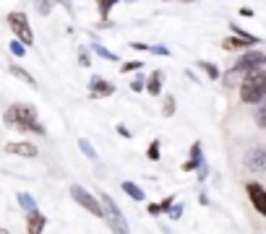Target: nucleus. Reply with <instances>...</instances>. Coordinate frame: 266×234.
I'll use <instances>...</instances> for the list:
<instances>
[{
	"label": "nucleus",
	"mask_w": 266,
	"mask_h": 234,
	"mask_svg": "<svg viewBox=\"0 0 266 234\" xmlns=\"http://www.w3.org/2000/svg\"><path fill=\"white\" fill-rule=\"evenodd\" d=\"M149 52H151V55H170V50H167V47H162V44L149 47Z\"/></svg>",
	"instance_id": "c85d7f7f"
},
{
	"label": "nucleus",
	"mask_w": 266,
	"mask_h": 234,
	"mask_svg": "<svg viewBox=\"0 0 266 234\" xmlns=\"http://www.w3.org/2000/svg\"><path fill=\"white\" fill-rule=\"evenodd\" d=\"M18 206L24 208V211H37V203H34V198L29 193H21L18 195Z\"/></svg>",
	"instance_id": "a211bd4d"
},
{
	"label": "nucleus",
	"mask_w": 266,
	"mask_h": 234,
	"mask_svg": "<svg viewBox=\"0 0 266 234\" xmlns=\"http://www.w3.org/2000/svg\"><path fill=\"white\" fill-rule=\"evenodd\" d=\"M34 6H37L39 16H50V11H52V0H34Z\"/></svg>",
	"instance_id": "412c9836"
},
{
	"label": "nucleus",
	"mask_w": 266,
	"mask_h": 234,
	"mask_svg": "<svg viewBox=\"0 0 266 234\" xmlns=\"http://www.w3.org/2000/svg\"><path fill=\"white\" fill-rule=\"evenodd\" d=\"M246 164L253 172H263L266 169V154H263V149H253L251 154H246Z\"/></svg>",
	"instance_id": "f8f14e48"
},
{
	"label": "nucleus",
	"mask_w": 266,
	"mask_h": 234,
	"mask_svg": "<svg viewBox=\"0 0 266 234\" xmlns=\"http://www.w3.org/2000/svg\"><path fill=\"white\" fill-rule=\"evenodd\" d=\"M47 226V216L39 214V211H29L26 216V234H42Z\"/></svg>",
	"instance_id": "9d476101"
},
{
	"label": "nucleus",
	"mask_w": 266,
	"mask_h": 234,
	"mask_svg": "<svg viewBox=\"0 0 266 234\" xmlns=\"http://www.w3.org/2000/svg\"><path fill=\"white\" fill-rule=\"evenodd\" d=\"M130 47H133V50H149V47L141 44V42H130Z\"/></svg>",
	"instance_id": "72a5a7b5"
},
{
	"label": "nucleus",
	"mask_w": 266,
	"mask_h": 234,
	"mask_svg": "<svg viewBox=\"0 0 266 234\" xmlns=\"http://www.w3.org/2000/svg\"><path fill=\"white\" fill-rule=\"evenodd\" d=\"M172 203H175V195H167V198H165V200L159 203V211H162V214H165V211H167V208H170Z\"/></svg>",
	"instance_id": "c756f323"
},
{
	"label": "nucleus",
	"mask_w": 266,
	"mask_h": 234,
	"mask_svg": "<svg viewBox=\"0 0 266 234\" xmlns=\"http://www.w3.org/2000/svg\"><path fill=\"white\" fill-rule=\"evenodd\" d=\"M141 68V60H130V63H123V73H133V70Z\"/></svg>",
	"instance_id": "bb28decb"
},
{
	"label": "nucleus",
	"mask_w": 266,
	"mask_h": 234,
	"mask_svg": "<svg viewBox=\"0 0 266 234\" xmlns=\"http://www.w3.org/2000/svg\"><path fill=\"white\" fill-rule=\"evenodd\" d=\"M123 193L125 195H130L133 200H144L146 195H144V190H141V187L136 185V182H123Z\"/></svg>",
	"instance_id": "2eb2a0df"
},
{
	"label": "nucleus",
	"mask_w": 266,
	"mask_h": 234,
	"mask_svg": "<svg viewBox=\"0 0 266 234\" xmlns=\"http://www.w3.org/2000/svg\"><path fill=\"white\" fill-rule=\"evenodd\" d=\"M113 91H115V86L110 83V81H104V78H99V76H94L92 81H89V94H92L94 99H104Z\"/></svg>",
	"instance_id": "6e6552de"
},
{
	"label": "nucleus",
	"mask_w": 266,
	"mask_h": 234,
	"mask_svg": "<svg viewBox=\"0 0 266 234\" xmlns=\"http://www.w3.org/2000/svg\"><path fill=\"white\" fill-rule=\"evenodd\" d=\"M78 149H81V151L86 154V159H92V161L97 159V151H94V146H92V143H89V140H86V138H78Z\"/></svg>",
	"instance_id": "6ab92c4d"
},
{
	"label": "nucleus",
	"mask_w": 266,
	"mask_h": 234,
	"mask_svg": "<svg viewBox=\"0 0 266 234\" xmlns=\"http://www.w3.org/2000/svg\"><path fill=\"white\" fill-rule=\"evenodd\" d=\"M118 133H120L123 138H130V135H133V133H130V130L125 128V125H118Z\"/></svg>",
	"instance_id": "473e14b6"
},
{
	"label": "nucleus",
	"mask_w": 266,
	"mask_h": 234,
	"mask_svg": "<svg viewBox=\"0 0 266 234\" xmlns=\"http://www.w3.org/2000/svg\"><path fill=\"white\" fill-rule=\"evenodd\" d=\"M167 214H170V219H180V214H183V206H180V203H172V206L167 208Z\"/></svg>",
	"instance_id": "a878e982"
},
{
	"label": "nucleus",
	"mask_w": 266,
	"mask_h": 234,
	"mask_svg": "<svg viewBox=\"0 0 266 234\" xmlns=\"http://www.w3.org/2000/svg\"><path fill=\"white\" fill-rule=\"evenodd\" d=\"M165 117H172L175 114V97H170V94H165V109H162Z\"/></svg>",
	"instance_id": "5701e85b"
},
{
	"label": "nucleus",
	"mask_w": 266,
	"mask_h": 234,
	"mask_svg": "<svg viewBox=\"0 0 266 234\" xmlns=\"http://www.w3.org/2000/svg\"><path fill=\"white\" fill-rule=\"evenodd\" d=\"M263 65H266V55H263L261 50H248L246 55H243V57L235 63L232 73H235V76H246L248 70H253V68H263Z\"/></svg>",
	"instance_id": "423d86ee"
},
{
	"label": "nucleus",
	"mask_w": 266,
	"mask_h": 234,
	"mask_svg": "<svg viewBox=\"0 0 266 234\" xmlns=\"http://www.w3.org/2000/svg\"><path fill=\"white\" fill-rule=\"evenodd\" d=\"M246 193L253 203V208L258 211V214H266V190H263V185L261 182H248L246 185Z\"/></svg>",
	"instance_id": "0eeeda50"
},
{
	"label": "nucleus",
	"mask_w": 266,
	"mask_h": 234,
	"mask_svg": "<svg viewBox=\"0 0 266 234\" xmlns=\"http://www.w3.org/2000/svg\"><path fill=\"white\" fill-rule=\"evenodd\" d=\"M58 3H60L65 11H68V13H73V3H71V0H58Z\"/></svg>",
	"instance_id": "2f4dec72"
},
{
	"label": "nucleus",
	"mask_w": 266,
	"mask_h": 234,
	"mask_svg": "<svg viewBox=\"0 0 266 234\" xmlns=\"http://www.w3.org/2000/svg\"><path fill=\"white\" fill-rule=\"evenodd\" d=\"M201 164H204V159H201V143H198V140H196V143L191 146V159L183 164V172L198 169V167H201Z\"/></svg>",
	"instance_id": "4468645a"
},
{
	"label": "nucleus",
	"mask_w": 266,
	"mask_h": 234,
	"mask_svg": "<svg viewBox=\"0 0 266 234\" xmlns=\"http://www.w3.org/2000/svg\"><path fill=\"white\" fill-rule=\"evenodd\" d=\"M6 151L13 156H24V159H34L39 151L34 143H26V140H16V143H6Z\"/></svg>",
	"instance_id": "1a4fd4ad"
},
{
	"label": "nucleus",
	"mask_w": 266,
	"mask_h": 234,
	"mask_svg": "<svg viewBox=\"0 0 266 234\" xmlns=\"http://www.w3.org/2000/svg\"><path fill=\"white\" fill-rule=\"evenodd\" d=\"M149 214H151V216H159V214H162V211H159V203H149Z\"/></svg>",
	"instance_id": "7c9ffc66"
},
{
	"label": "nucleus",
	"mask_w": 266,
	"mask_h": 234,
	"mask_svg": "<svg viewBox=\"0 0 266 234\" xmlns=\"http://www.w3.org/2000/svg\"><path fill=\"white\" fill-rule=\"evenodd\" d=\"M99 3V16H102V21H107V16H110V8H113L118 0H97Z\"/></svg>",
	"instance_id": "aec40b11"
},
{
	"label": "nucleus",
	"mask_w": 266,
	"mask_h": 234,
	"mask_svg": "<svg viewBox=\"0 0 266 234\" xmlns=\"http://www.w3.org/2000/svg\"><path fill=\"white\" fill-rule=\"evenodd\" d=\"M11 52H13L16 57H21V55H26V47L21 44L18 39H13V42H11Z\"/></svg>",
	"instance_id": "393cba45"
},
{
	"label": "nucleus",
	"mask_w": 266,
	"mask_h": 234,
	"mask_svg": "<svg viewBox=\"0 0 266 234\" xmlns=\"http://www.w3.org/2000/svg\"><path fill=\"white\" fill-rule=\"evenodd\" d=\"M183 3H191V0H183Z\"/></svg>",
	"instance_id": "f704fd0d"
},
{
	"label": "nucleus",
	"mask_w": 266,
	"mask_h": 234,
	"mask_svg": "<svg viewBox=\"0 0 266 234\" xmlns=\"http://www.w3.org/2000/svg\"><path fill=\"white\" fill-rule=\"evenodd\" d=\"M71 198L81 206V208H86L92 216H99V219H104V214H102V206H99V200H97V195H92L86 190V187H81V185H71Z\"/></svg>",
	"instance_id": "20e7f679"
},
{
	"label": "nucleus",
	"mask_w": 266,
	"mask_h": 234,
	"mask_svg": "<svg viewBox=\"0 0 266 234\" xmlns=\"http://www.w3.org/2000/svg\"><path fill=\"white\" fill-rule=\"evenodd\" d=\"M0 234H6V231H3V229H0Z\"/></svg>",
	"instance_id": "c9c22d12"
},
{
	"label": "nucleus",
	"mask_w": 266,
	"mask_h": 234,
	"mask_svg": "<svg viewBox=\"0 0 266 234\" xmlns=\"http://www.w3.org/2000/svg\"><path fill=\"white\" fill-rule=\"evenodd\" d=\"M263 94H266V70L263 68L248 70L240 83V99L246 104H261Z\"/></svg>",
	"instance_id": "f03ea898"
},
{
	"label": "nucleus",
	"mask_w": 266,
	"mask_h": 234,
	"mask_svg": "<svg viewBox=\"0 0 266 234\" xmlns=\"http://www.w3.org/2000/svg\"><path fill=\"white\" fill-rule=\"evenodd\" d=\"M162 83H165V73H162V70H154V73L149 76V81H144V89L151 94V97H159Z\"/></svg>",
	"instance_id": "ddd939ff"
},
{
	"label": "nucleus",
	"mask_w": 266,
	"mask_h": 234,
	"mask_svg": "<svg viewBox=\"0 0 266 234\" xmlns=\"http://www.w3.org/2000/svg\"><path fill=\"white\" fill-rule=\"evenodd\" d=\"M146 156H149L151 161H159V138H154L151 143H149V151H146Z\"/></svg>",
	"instance_id": "4be33fe9"
},
{
	"label": "nucleus",
	"mask_w": 266,
	"mask_h": 234,
	"mask_svg": "<svg viewBox=\"0 0 266 234\" xmlns=\"http://www.w3.org/2000/svg\"><path fill=\"white\" fill-rule=\"evenodd\" d=\"M198 68H201V70H204V73H206L211 81H219V76H222V73H219V68H217L214 63H206V60H201V63H198Z\"/></svg>",
	"instance_id": "f3484780"
},
{
	"label": "nucleus",
	"mask_w": 266,
	"mask_h": 234,
	"mask_svg": "<svg viewBox=\"0 0 266 234\" xmlns=\"http://www.w3.org/2000/svg\"><path fill=\"white\" fill-rule=\"evenodd\" d=\"M11 73H13L16 78H21L24 83H29V86H37V81L26 73V68H21V65H11Z\"/></svg>",
	"instance_id": "dca6fc26"
},
{
	"label": "nucleus",
	"mask_w": 266,
	"mask_h": 234,
	"mask_svg": "<svg viewBox=\"0 0 266 234\" xmlns=\"http://www.w3.org/2000/svg\"><path fill=\"white\" fill-rule=\"evenodd\" d=\"M251 44H261V39L253 37V34L232 37V39H225V50H243V47H251Z\"/></svg>",
	"instance_id": "9b49d317"
},
{
	"label": "nucleus",
	"mask_w": 266,
	"mask_h": 234,
	"mask_svg": "<svg viewBox=\"0 0 266 234\" xmlns=\"http://www.w3.org/2000/svg\"><path fill=\"white\" fill-rule=\"evenodd\" d=\"M8 26H11V32L16 34V39L21 42V44H32L34 42V34H32V26H29V18H26V13H11L8 16Z\"/></svg>",
	"instance_id": "39448f33"
},
{
	"label": "nucleus",
	"mask_w": 266,
	"mask_h": 234,
	"mask_svg": "<svg viewBox=\"0 0 266 234\" xmlns=\"http://www.w3.org/2000/svg\"><path fill=\"white\" fill-rule=\"evenodd\" d=\"M94 52H97L99 57H104V60H110V63H115V60H118V55H113V52H110V50H104V47H102V44H94Z\"/></svg>",
	"instance_id": "b1692460"
},
{
	"label": "nucleus",
	"mask_w": 266,
	"mask_h": 234,
	"mask_svg": "<svg viewBox=\"0 0 266 234\" xmlns=\"http://www.w3.org/2000/svg\"><path fill=\"white\" fill-rule=\"evenodd\" d=\"M3 120H6V125H11V128L32 130V133H39V135L47 133V130H44V125L37 123V109H34L32 104H24V102L11 104V107L6 109V114H3Z\"/></svg>",
	"instance_id": "f257e3e1"
},
{
	"label": "nucleus",
	"mask_w": 266,
	"mask_h": 234,
	"mask_svg": "<svg viewBox=\"0 0 266 234\" xmlns=\"http://www.w3.org/2000/svg\"><path fill=\"white\" fill-rule=\"evenodd\" d=\"M130 89L136 91V94H141V91H144V76H136V78H133V81H130Z\"/></svg>",
	"instance_id": "cd10ccee"
},
{
	"label": "nucleus",
	"mask_w": 266,
	"mask_h": 234,
	"mask_svg": "<svg viewBox=\"0 0 266 234\" xmlns=\"http://www.w3.org/2000/svg\"><path fill=\"white\" fill-rule=\"evenodd\" d=\"M99 206H102V214H104V219H107V224H110V229H113L115 234H130V229H128V221H125V216H123V211L115 206V200L110 198L107 193H99Z\"/></svg>",
	"instance_id": "7ed1b4c3"
}]
</instances>
